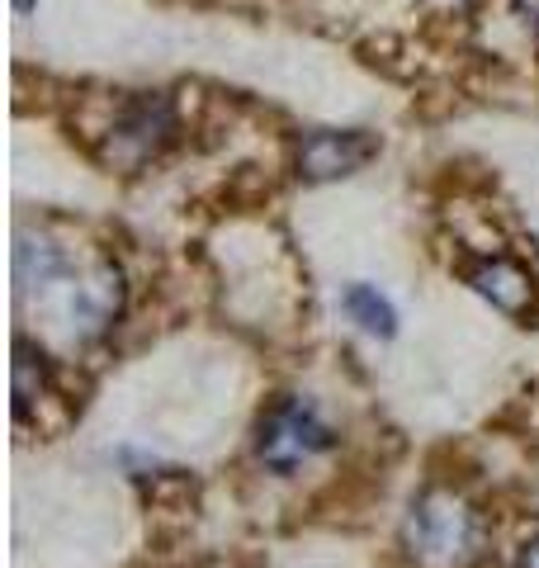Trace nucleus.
<instances>
[{
	"mask_svg": "<svg viewBox=\"0 0 539 568\" xmlns=\"http://www.w3.org/2000/svg\"><path fill=\"white\" fill-rule=\"evenodd\" d=\"M340 308H346V317L355 327H365L369 336H388L398 332V313H393L388 298L374 290V284H346V294H340Z\"/></svg>",
	"mask_w": 539,
	"mask_h": 568,
	"instance_id": "8",
	"label": "nucleus"
},
{
	"mask_svg": "<svg viewBox=\"0 0 539 568\" xmlns=\"http://www.w3.org/2000/svg\"><path fill=\"white\" fill-rule=\"evenodd\" d=\"M336 446V432L313 403L303 398H279L270 413L261 417V436H256V455L265 469L275 474H294L298 465H308L313 455L332 450Z\"/></svg>",
	"mask_w": 539,
	"mask_h": 568,
	"instance_id": "2",
	"label": "nucleus"
},
{
	"mask_svg": "<svg viewBox=\"0 0 539 568\" xmlns=\"http://www.w3.org/2000/svg\"><path fill=\"white\" fill-rule=\"evenodd\" d=\"M469 284L482 298H492L497 308H507V313H520L526 308V298H530V275L520 271V265H511V261H482L478 271H469Z\"/></svg>",
	"mask_w": 539,
	"mask_h": 568,
	"instance_id": "7",
	"label": "nucleus"
},
{
	"mask_svg": "<svg viewBox=\"0 0 539 568\" xmlns=\"http://www.w3.org/2000/svg\"><path fill=\"white\" fill-rule=\"evenodd\" d=\"M71 275V261L67 252L52 237H33V233H20L14 242V280H20V290H48V284H58Z\"/></svg>",
	"mask_w": 539,
	"mask_h": 568,
	"instance_id": "6",
	"label": "nucleus"
},
{
	"mask_svg": "<svg viewBox=\"0 0 539 568\" xmlns=\"http://www.w3.org/2000/svg\"><path fill=\"white\" fill-rule=\"evenodd\" d=\"M516 568H539V536L520 549V559H516Z\"/></svg>",
	"mask_w": 539,
	"mask_h": 568,
	"instance_id": "11",
	"label": "nucleus"
},
{
	"mask_svg": "<svg viewBox=\"0 0 539 568\" xmlns=\"http://www.w3.org/2000/svg\"><path fill=\"white\" fill-rule=\"evenodd\" d=\"M48 398V365L43 355H33V346H14V413H29L33 403Z\"/></svg>",
	"mask_w": 539,
	"mask_h": 568,
	"instance_id": "9",
	"label": "nucleus"
},
{
	"mask_svg": "<svg viewBox=\"0 0 539 568\" xmlns=\"http://www.w3.org/2000/svg\"><path fill=\"white\" fill-rule=\"evenodd\" d=\"M175 138V110L166 95L138 91L129 100H119L114 123H110V162L123 171L148 166L152 156H161Z\"/></svg>",
	"mask_w": 539,
	"mask_h": 568,
	"instance_id": "3",
	"label": "nucleus"
},
{
	"mask_svg": "<svg viewBox=\"0 0 539 568\" xmlns=\"http://www.w3.org/2000/svg\"><path fill=\"white\" fill-rule=\"evenodd\" d=\"M71 323H77L85 336H95L114 323V317L123 313V271L114 261H100L95 271H90L77 290H71Z\"/></svg>",
	"mask_w": 539,
	"mask_h": 568,
	"instance_id": "5",
	"label": "nucleus"
},
{
	"mask_svg": "<svg viewBox=\"0 0 539 568\" xmlns=\"http://www.w3.org/2000/svg\"><path fill=\"white\" fill-rule=\"evenodd\" d=\"M482 517L449 488H426L407 511L403 545L421 568H469L482 555Z\"/></svg>",
	"mask_w": 539,
	"mask_h": 568,
	"instance_id": "1",
	"label": "nucleus"
},
{
	"mask_svg": "<svg viewBox=\"0 0 539 568\" xmlns=\"http://www.w3.org/2000/svg\"><path fill=\"white\" fill-rule=\"evenodd\" d=\"M379 152V142L359 129H313L298 138L294 166L303 181H336V175H350Z\"/></svg>",
	"mask_w": 539,
	"mask_h": 568,
	"instance_id": "4",
	"label": "nucleus"
},
{
	"mask_svg": "<svg viewBox=\"0 0 539 568\" xmlns=\"http://www.w3.org/2000/svg\"><path fill=\"white\" fill-rule=\"evenodd\" d=\"M511 6H516L520 20H526V24L539 33V0H511Z\"/></svg>",
	"mask_w": 539,
	"mask_h": 568,
	"instance_id": "10",
	"label": "nucleus"
}]
</instances>
